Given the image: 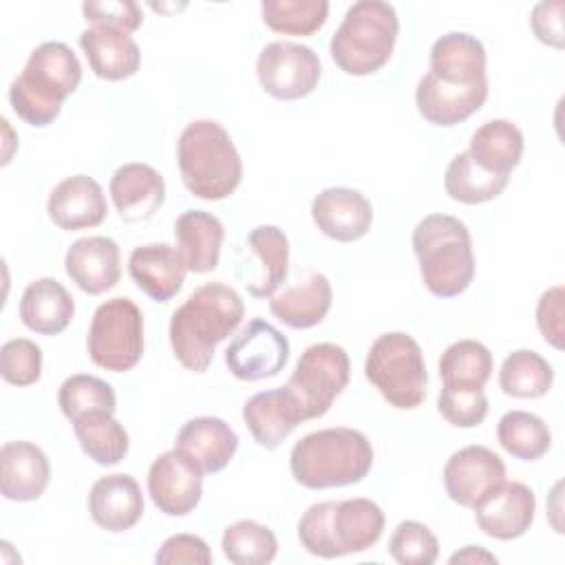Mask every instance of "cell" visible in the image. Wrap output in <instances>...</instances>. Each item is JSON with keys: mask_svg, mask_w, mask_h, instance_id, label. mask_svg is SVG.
Here are the masks:
<instances>
[{"mask_svg": "<svg viewBox=\"0 0 565 565\" xmlns=\"http://www.w3.org/2000/svg\"><path fill=\"white\" fill-rule=\"evenodd\" d=\"M424 287L437 298L463 294L475 278L472 236L463 221L450 214L424 216L411 236Z\"/></svg>", "mask_w": 565, "mask_h": 565, "instance_id": "obj_5", "label": "cell"}, {"mask_svg": "<svg viewBox=\"0 0 565 565\" xmlns=\"http://www.w3.org/2000/svg\"><path fill=\"white\" fill-rule=\"evenodd\" d=\"M349 375V353L335 342H318L300 353L285 386L296 397L307 422L322 417L331 408L335 397L347 388Z\"/></svg>", "mask_w": 565, "mask_h": 565, "instance_id": "obj_9", "label": "cell"}, {"mask_svg": "<svg viewBox=\"0 0 565 565\" xmlns=\"http://www.w3.org/2000/svg\"><path fill=\"white\" fill-rule=\"evenodd\" d=\"M174 238L188 271L207 274L218 267L225 227L214 214L185 210L174 221Z\"/></svg>", "mask_w": 565, "mask_h": 565, "instance_id": "obj_28", "label": "cell"}, {"mask_svg": "<svg viewBox=\"0 0 565 565\" xmlns=\"http://www.w3.org/2000/svg\"><path fill=\"white\" fill-rule=\"evenodd\" d=\"M508 181L510 177H497L475 166L466 150L455 154L444 172L446 194L452 201H459L466 205H479L497 199L505 190Z\"/></svg>", "mask_w": 565, "mask_h": 565, "instance_id": "obj_37", "label": "cell"}, {"mask_svg": "<svg viewBox=\"0 0 565 565\" xmlns=\"http://www.w3.org/2000/svg\"><path fill=\"white\" fill-rule=\"evenodd\" d=\"M333 302V289L324 274L313 271L300 285H294L269 300V311L291 329H311L320 324Z\"/></svg>", "mask_w": 565, "mask_h": 565, "instance_id": "obj_30", "label": "cell"}, {"mask_svg": "<svg viewBox=\"0 0 565 565\" xmlns=\"http://www.w3.org/2000/svg\"><path fill=\"white\" fill-rule=\"evenodd\" d=\"M373 466V446L355 428L335 426L305 435L289 452V470L296 483L309 490H327L360 483Z\"/></svg>", "mask_w": 565, "mask_h": 565, "instance_id": "obj_3", "label": "cell"}, {"mask_svg": "<svg viewBox=\"0 0 565 565\" xmlns=\"http://www.w3.org/2000/svg\"><path fill=\"white\" fill-rule=\"evenodd\" d=\"M174 448L185 452L203 475H214L232 461L238 448V435L225 419L203 415L181 426Z\"/></svg>", "mask_w": 565, "mask_h": 565, "instance_id": "obj_24", "label": "cell"}, {"mask_svg": "<svg viewBox=\"0 0 565 565\" xmlns=\"http://www.w3.org/2000/svg\"><path fill=\"white\" fill-rule=\"evenodd\" d=\"M84 20L93 26H110L126 33H132L141 26L143 13L132 0H102V2H84L82 4Z\"/></svg>", "mask_w": 565, "mask_h": 565, "instance_id": "obj_45", "label": "cell"}, {"mask_svg": "<svg viewBox=\"0 0 565 565\" xmlns=\"http://www.w3.org/2000/svg\"><path fill=\"white\" fill-rule=\"evenodd\" d=\"M497 439L519 461H539L552 446L547 424L527 411H508L497 424Z\"/></svg>", "mask_w": 565, "mask_h": 565, "instance_id": "obj_36", "label": "cell"}, {"mask_svg": "<svg viewBox=\"0 0 565 565\" xmlns=\"http://www.w3.org/2000/svg\"><path fill=\"white\" fill-rule=\"evenodd\" d=\"M384 532L382 508L364 497L335 501L331 512V534L340 556L360 554L373 547Z\"/></svg>", "mask_w": 565, "mask_h": 565, "instance_id": "obj_29", "label": "cell"}, {"mask_svg": "<svg viewBox=\"0 0 565 565\" xmlns=\"http://www.w3.org/2000/svg\"><path fill=\"white\" fill-rule=\"evenodd\" d=\"M221 550L234 565H267L278 554L276 534L252 519H241L225 527Z\"/></svg>", "mask_w": 565, "mask_h": 565, "instance_id": "obj_38", "label": "cell"}, {"mask_svg": "<svg viewBox=\"0 0 565 565\" xmlns=\"http://www.w3.org/2000/svg\"><path fill=\"white\" fill-rule=\"evenodd\" d=\"M335 501H320L309 505L298 521L300 545L318 558H340L331 534V512Z\"/></svg>", "mask_w": 565, "mask_h": 565, "instance_id": "obj_44", "label": "cell"}, {"mask_svg": "<svg viewBox=\"0 0 565 565\" xmlns=\"http://www.w3.org/2000/svg\"><path fill=\"white\" fill-rule=\"evenodd\" d=\"M265 24L285 35H313L329 18L327 0H263Z\"/></svg>", "mask_w": 565, "mask_h": 565, "instance_id": "obj_39", "label": "cell"}, {"mask_svg": "<svg viewBox=\"0 0 565 565\" xmlns=\"http://www.w3.org/2000/svg\"><path fill=\"white\" fill-rule=\"evenodd\" d=\"M441 386L483 388L492 375V353L479 340H457L439 358Z\"/></svg>", "mask_w": 565, "mask_h": 565, "instance_id": "obj_34", "label": "cell"}, {"mask_svg": "<svg viewBox=\"0 0 565 565\" xmlns=\"http://www.w3.org/2000/svg\"><path fill=\"white\" fill-rule=\"evenodd\" d=\"M364 375L393 408L411 411L426 399L424 353L417 340L404 331L377 335L366 353Z\"/></svg>", "mask_w": 565, "mask_h": 565, "instance_id": "obj_7", "label": "cell"}, {"mask_svg": "<svg viewBox=\"0 0 565 565\" xmlns=\"http://www.w3.org/2000/svg\"><path fill=\"white\" fill-rule=\"evenodd\" d=\"M108 192L117 214L126 223L148 221L166 201L163 177L141 161L119 166L110 177Z\"/></svg>", "mask_w": 565, "mask_h": 565, "instance_id": "obj_22", "label": "cell"}, {"mask_svg": "<svg viewBox=\"0 0 565 565\" xmlns=\"http://www.w3.org/2000/svg\"><path fill=\"white\" fill-rule=\"evenodd\" d=\"M563 11H565L563 0L534 4L532 13H530V24H532V31H534L539 42H543L552 49H563L565 46Z\"/></svg>", "mask_w": 565, "mask_h": 565, "instance_id": "obj_48", "label": "cell"}, {"mask_svg": "<svg viewBox=\"0 0 565 565\" xmlns=\"http://www.w3.org/2000/svg\"><path fill=\"white\" fill-rule=\"evenodd\" d=\"M388 554L399 565H433L439 556V541L428 525L402 521L388 539Z\"/></svg>", "mask_w": 565, "mask_h": 565, "instance_id": "obj_41", "label": "cell"}, {"mask_svg": "<svg viewBox=\"0 0 565 565\" xmlns=\"http://www.w3.org/2000/svg\"><path fill=\"white\" fill-rule=\"evenodd\" d=\"M51 479L49 457L33 441L15 439L0 448V492L7 501H35Z\"/></svg>", "mask_w": 565, "mask_h": 565, "instance_id": "obj_20", "label": "cell"}, {"mask_svg": "<svg viewBox=\"0 0 565 565\" xmlns=\"http://www.w3.org/2000/svg\"><path fill=\"white\" fill-rule=\"evenodd\" d=\"M249 249L258 256L263 274L247 285V294L254 298H271L285 282L289 269V241L276 225H258L247 234Z\"/></svg>", "mask_w": 565, "mask_h": 565, "instance_id": "obj_33", "label": "cell"}, {"mask_svg": "<svg viewBox=\"0 0 565 565\" xmlns=\"http://www.w3.org/2000/svg\"><path fill=\"white\" fill-rule=\"evenodd\" d=\"M57 404L64 417L68 422H75L77 417L93 411L115 413L117 397L113 386L106 380L88 373H75L60 384Z\"/></svg>", "mask_w": 565, "mask_h": 565, "instance_id": "obj_40", "label": "cell"}, {"mask_svg": "<svg viewBox=\"0 0 565 565\" xmlns=\"http://www.w3.org/2000/svg\"><path fill=\"white\" fill-rule=\"evenodd\" d=\"M154 563L159 565H210L212 552L210 545L196 534H172L168 536L154 554Z\"/></svg>", "mask_w": 565, "mask_h": 565, "instance_id": "obj_47", "label": "cell"}, {"mask_svg": "<svg viewBox=\"0 0 565 565\" xmlns=\"http://www.w3.org/2000/svg\"><path fill=\"white\" fill-rule=\"evenodd\" d=\"M75 313V300L68 289L51 278H38L26 285L20 298V320L22 324L40 335L62 333Z\"/></svg>", "mask_w": 565, "mask_h": 565, "instance_id": "obj_27", "label": "cell"}, {"mask_svg": "<svg viewBox=\"0 0 565 565\" xmlns=\"http://www.w3.org/2000/svg\"><path fill=\"white\" fill-rule=\"evenodd\" d=\"M90 519L106 532H126L143 516V494L135 477L115 472L99 477L88 492Z\"/></svg>", "mask_w": 565, "mask_h": 565, "instance_id": "obj_23", "label": "cell"}, {"mask_svg": "<svg viewBox=\"0 0 565 565\" xmlns=\"http://www.w3.org/2000/svg\"><path fill=\"white\" fill-rule=\"evenodd\" d=\"M79 46L90 71L108 82H121L139 71L141 53L130 33L110 26H90L79 33Z\"/></svg>", "mask_w": 565, "mask_h": 565, "instance_id": "obj_26", "label": "cell"}, {"mask_svg": "<svg viewBox=\"0 0 565 565\" xmlns=\"http://www.w3.org/2000/svg\"><path fill=\"white\" fill-rule=\"evenodd\" d=\"M477 527L497 541H512L523 536L534 523L536 497L530 486L521 481H503L475 508Z\"/></svg>", "mask_w": 565, "mask_h": 565, "instance_id": "obj_14", "label": "cell"}, {"mask_svg": "<svg viewBox=\"0 0 565 565\" xmlns=\"http://www.w3.org/2000/svg\"><path fill=\"white\" fill-rule=\"evenodd\" d=\"M177 163L188 192L203 201L227 199L243 179L241 154L230 132L214 119H196L181 130Z\"/></svg>", "mask_w": 565, "mask_h": 565, "instance_id": "obj_4", "label": "cell"}, {"mask_svg": "<svg viewBox=\"0 0 565 565\" xmlns=\"http://www.w3.org/2000/svg\"><path fill=\"white\" fill-rule=\"evenodd\" d=\"M563 309H565L563 285H554V287L545 289L536 302V327H539L543 340L558 351L565 347Z\"/></svg>", "mask_w": 565, "mask_h": 565, "instance_id": "obj_46", "label": "cell"}, {"mask_svg": "<svg viewBox=\"0 0 565 565\" xmlns=\"http://www.w3.org/2000/svg\"><path fill=\"white\" fill-rule=\"evenodd\" d=\"M245 316L243 298L225 282H205L170 318V347L174 358L194 373H205L214 349L227 340Z\"/></svg>", "mask_w": 565, "mask_h": 565, "instance_id": "obj_1", "label": "cell"}, {"mask_svg": "<svg viewBox=\"0 0 565 565\" xmlns=\"http://www.w3.org/2000/svg\"><path fill=\"white\" fill-rule=\"evenodd\" d=\"M322 75L318 53L298 42L276 40L263 46L256 60L260 88L282 102L302 99L318 86Z\"/></svg>", "mask_w": 565, "mask_h": 565, "instance_id": "obj_10", "label": "cell"}, {"mask_svg": "<svg viewBox=\"0 0 565 565\" xmlns=\"http://www.w3.org/2000/svg\"><path fill=\"white\" fill-rule=\"evenodd\" d=\"M148 494L159 512L185 516L201 501L203 472L185 452L166 450L150 463Z\"/></svg>", "mask_w": 565, "mask_h": 565, "instance_id": "obj_12", "label": "cell"}, {"mask_svg": "<svg viewBox=\"0 0 565 565\" xmlns=\"http://www.w3.org/2000/svg\"><path fill=\"white\" fill-rule=\"evenodd\" d=\"M450 565L455 563H470V565H479V563H497V556L492 552H488L486 547L481 545H466L463 550L455 552L450 558H448Z\"/></svg>", "mask_w": 565, "mask_h": 565, "instance_id": "obj_49", "label": "cell"}, {"mask_svg": "<svg viewBox=\"0 0 565 565\" xmlns=\"http://www.w3.org/2000/svg\"><path fill=\"white\" fill-rule=\"evenodd\" d=\"M466 152L481 170L510 177L523 157V132L508 119H490L472 132Z\"/></svg>", "mask_w": 565, "mask_h": 565, "instance_id": "obj_31", "label": "cell"}, {"mask_svg": "<svg viewBox=\"0 0 565 565\" xmlns=\"http://www.w3.org/2000/svg\"><path fill=\"white\" fill-rule=\"evenodd\" d=\"M554 382L552 364L532 349L512 351L499 369V386L505 395L519 399L543 397Z\"/></svg>", "mask_w": 565, "mask_h": 565, "instance_id": "obj_35", "label": "cell"}, {"mask_svg": "<svg viewBox=\"0 0 565 565\" xmlns=\"http://www.w3.org/2000/svg\"><path fill=\"white\" fill-rule=\"evenodd\" d=\"M444 84L472 86L486 82V49L466 31H450L430 46V71Z\"/></svg>", "mask_w": 565, "mask_h": 565, "instance_id": "obj_25", "label": "cell"}, {"mask_svg": "<svg viewBox=\"0 0 565 565\" xmlns=\"http://www.w3.org/2000/svg\"><path fill=\"white\" fill-rule=\"evenodd\" d=\"M0 373L11 386H31L42 375V349L29 338L7 340L0 349Z\"/></svg>", "mask_w": 565, "mask_h": 565, "instance_id": "obj_42", "label": "cell"}, {"mask_svg": "<svg viewBox=\"0 0 565 565\" xmlns=\"http://www.w3.org/2000/svg\"><path fill=\"white\" fill-rule=\"evenodd\" d=\"M243 422L258 446L274 450L300 422H305V417L291 391L278 386L254 393L243 406Z\"/></svg>", "mask_w": 565, "mask_h": 565, "instance_id": "obj_21", "label": "cell"}, {"mask_svg": "<svg viewBox=\"0 0 565 565\" xmlns=\"http://www.w3.org/2000/svg\"><path fill=\"white\" fill-rule=\"evenodd\" d=\"M73 433L82 452L99 466H115L128 455V433L108 411H93L77 417Z\"/></svg>", "mask_w": 565, "mask_h": 565, "instance_id": "obj_32", "label": "cell"}, {"mask_svg": "<svg viewBox=\"0 0 565 565\" xmlns=\"http://www.w3.org/2000/svg\"><path fill=\"white\" fill-rule=\"evenodd\" d=\"M82 82V64L73 49L51 40L35 46L22 73L9 86L13 113L29 126L44 128L53 124L68 95Z\"/></svg>", "mask_w": 565, "mask_h": 565, "instance_id": "obj_2", "label": "cell"}, {"mask_svg": "<svg viewBox=\"0 0 565 565\" xmlns=\"http://www.w3.org/2000/svg\"><path fill=\"white\" fill-rule=\"evenodd\" d=\"M311 218L324 236L338 243H353L371 230L373 207L362 192L335 185L313 196Z\"/></svg>", "mask_w": 565, "mask_h": 565, "instance_id": "obj_15", "label": "cell"}, {"mask_svg": "<svg viewBox=\"0 0 565 565\" xmlns=\"http://www.w3.org/2000/svg\"><path fill=\"white\" fill-rule=\"evenodd\" d=\"M64 269L84 294L99 296L119 282V245L108 236L77 238L64 254Z\"/></svg>", "mask_w": 565, "mask_h": 565, "instance_id": "obj_17", "label": "cell"}, {"mask_svg": "<svg viewBox=\"0 0 565 565\" xmlns=\"http://www.w3.org/2000/svg\"><path fill=\"white\" fill-rule=\"evenodd\" d=\"M86 347L99 369L113 373L135 369L143 355L141 309L124 296L102 302L93 313Z\"/></svg>", "mask_w": 565, "mask_h": 565, "instance_id": "obj_8", "label": "cell"}, {"mask_svg": "<svg viewBox=\"0 0 565 565\" xmlns=\"http://www.w3.org/2000/svg\"><path fill=\"white\" fill-rule=\"evenodd\" d=\"M505 481L503 459L486 446L455 450L444 466L446 494L461 508H475Z\"/></svg>", "mask_w": 565, "mask_h": 565, "instance_id": "obj_13", "label": "cell"}, {"mask_svg": "<svg viewBox=\"0 0 565 565\" xmlns=\"http://www.w3.org/2000/svg\"><path fill=\"white\" fill-rule=\"evenodd\" d=\"M289 360V340L267 320L254 318L225 351L230 373L243 382L278 375Z\"/></svg>", "mask_w": 565, "mask_h": 565, "instance_id": "obj_11", "label": "cell"}, {"mask_svg": "<svg viewBox=\"0 0 565 565\" xmlns=\"http://www.w3.org/2000/svg\"><path fill=\"white\" fill-rule=\"evenodd\" d=\"M397 33L399 18L391 2L358 0L331 35L329 51L340 71L364 77L377 73L391 60Z\"/></svg>", "mask_w": 565, "mask_h": 565, "instance_id": "obj_6", "label": "cell"}, {"mask_svg": "<svg viewBox=\"0 0 565 565\" xmlns=\"http://www.w3.org/2000/svg\"><path fill=\"white\" fill-rule=\"evenodd\" d=\"M488 99V79L472 86H450L426 73L415 88L417 113L433 126L450 128L472 117Z\"/></svg>", "mask_w": 565, "mask_h": 565, "instance_id": "obj_18", "label": "cell"}, {"mask_svg": "<svg viewBox=\"0 0 565 565\" xmlns=\"http://www.w3.org/2000/svg\"><path fill=\"white\" fill-rule=\"evenodd\" d=\"M185 271L183 256L168 243L139 245L128 256L132 282L154 302L172 300L185 282Z\"/></svg>", "mask_w": 565, "mask_h": 565, "instance_id": "obj_19", "label": "cell"}, {"mask_svg": "<svg viewBox=\"0 0 565 565\" xmlns=\"http://www.w3.org/2000/svg\"><path fill=\"white\" fill-rule=\"evenodd\" d=\"M437 411L450 426L475 428L488 415V397L483 388L441 386L437 397Z\"/></svg>", "mask_w": 565, "mask_h": 565, "instance_id": "obj_43", "label": "cell"}, {"mask_svg": "<svg viewBox=\"0 0 565 565\" xmlns=\"http://www.w3.org/2000/svg\"><path fill=\"white\" fill-rule=\"evenodd\" d=\"M46 212L60 230L77 232L97 227L108 214V203L102 185L93 177L73 174L51 190Z\"/></svg>", "mask_w": 565, "mask_h": 565, "instance_id": "obj_16", "label": "cell"}]
</instances>
